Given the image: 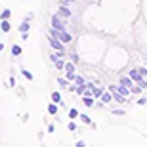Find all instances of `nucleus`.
<instances>
[{
    "label": "nucleus",
    "mask_w": 147,
    "mask_h": 147,
    "mask_svg": "<svg viewBox=\"0 0 147 147\" xmlns=\"http://www.w3.org/2000/svg\"><path fill=\"white\" fill-rule=\"evenodd\" d=\"M52 27L54 29H57V31H65V25H67V19H63V17L59 16V13H54L52 16Z\"/></svg>",
    "instance_id": "obj_1"
},
{
    "label": "nucleus",
    "mask_w": 147,
    "mask_h": 147,
    "mask_svg": "<svg viewBox=\"0 0 147 147\" xmlns=\"http://www.w3.org/2000/svg\"><path fill=\"white\" fill-rule=\"evenodd\" d=\"M50 34H52V36H55V38H59V40H61L63 44H69V42L73 40V38H71V34L67 33V31H57V29H54V27H52Z\"/></svg>",
    "instance_id": "obj_2"
},
{
    "label": "nucleus",
    "mask_w": 147,
    "mask_h": 147,
    "mask_svg": "<svg viewBox=\"0 0 147 147\" xmlns=\"http://www.w3.org/2000/svg\"><path fill=\"white\" fill-rule=\"evenodd\" d=\"M50 46H52L55 52H65V44L61 42L59 38H55V36H50Z\"/></svg>",
    "instance_id": "obj_3"
},
{
    "label": "nucleus",
    "mask_w": 147,
    "mask_h": 147,
    "mask_svg": "<svg viewBox=\"0 0 147 147\" xmlns=\"http://www.w3.org/2000/svg\"><path fill=\"white\" fill-rule=\"evenodd\" d=\"M57 13H59L63 19H69V17H71V10L67 8V4H61V6H59V11H57Z\"/></svg>",
    "instance_id": "obj_4"
},
{
    "label": "nucleus",
    "mask_w": 147,
    "mask_h": 147,
    "mask_svg": "<svg viewBox=\"0 0 147 147\" xmlns=\"http://www.w3.org/2000/svg\"><path fill=\"white\" fill-rule=\"evenodd\" d=\"M130 78H132V80H136V82H140L142 78H145V76L142 75L140 69H132V71H130Z\"/></svg>",
    "instance_id": "obj_5"
},
{
    "label": "nucleus",
    "mask_w": 147,
    "mask_h": 147,
    "mask_svg": "<svg viewBox=\"0 0 147 147\" xmlns=\"http://www.w3.org/2000/svg\"><path fill=\"white\" fill-rule=\"evenodd\" d=\"M10 29H11V25H10V21H8V19H0V31L10 33Z\"/></svg>",
    "instance_id": "obj_6"
},
{
    "label": "nucleus",
    "mask_w": 147,
    "mask_h": 147,
    "mask_svg": "<svg viewBox=\"0 0 147 147\" xmlns=\"http://www.w3.org/2000/svg\"><path fill=\"white\" fill-rule=\"evenodd\" d=\"M29 29H31V23H29V19H25V21L19 25V31H21V33H29Z\"/></svg>",
    "instance_id": "obj_7"
},
{
    "label": "nucleus",
    "mask_w": 147,
    "mask_h": 147,
    "mask_svg": "<svg viewBox=\"0 0 147 147\" xmlns=\"http://www.w3.org/2000/svg\"><path fill=\"white\" fill-rule=\"evenodd\" d=\"M111 99H113V94L111 92H103L101 94V101H103V103H109Z\"/></svg>",
    "instance_id": "obj_8"
},
{
    "label": "nucleus",
    "mask_w": 147,
    "mask_h": 147,
    "mask_svg": "<svg viewBox=\"0 0 147 147\" xmlns=\"http://www.w3.org/2000/svg\"><path fill=\"white\" fill-rule=\"evenodd\" d=\"M54 65L57 67L59 71H61V69H65V61H63V57H57V59L54 61Z\"/></svg>",
    "instance_id": "obj_9"
},
{
    "label": "nucleus",
    "mask_w": 147,
    "mask_h": 147,
    "mask_svg": "<svg viewBox=\"0 0 147 147\" xmlns=\"http://www.w3.org/2000/svg\"><path fill=\"white\" fill-rule=\"evenodd\" d=\"M48 113L50 115H55V113H57V103H55V101H52V103L48 105Z\"/></svg>",
    "instance_id": "obj_10"
},
{
    "label": "nucleus",
    "mask_w": 147,
    "mask_h": 147,
    "mask_svg": "<svg viewBox=\"0 0 147 147\" xmlns=\"http://www.w3.org/2000/svg\"><path fill=\"white\" fill-rule=\"evenodd\" d=\"M21 46H17V44H13V46H11V55H21Z\"/></svg>",
    "instance_id": "obj_11"
},
{
    "label": "nucleus",
    "mask_w": 147,
    "mask_h": 147,
    "mask_svg": "<svg viewBox=\"0 0 147 147\" xmlns=\"http://www.w3.org/2000/svg\"><path fill=\"white\" fill-rule=\"evenodd\" d=\"M82 101H84V105H86V107H92V105H94L92 96H84V99H82Z\"/></svg>",
    "instance_id": "obj_12"
},
{
    "label": "nucleus",
    "mask_w": 147,
    "mask_h": 147,
    "mask_svg": "<svg viewBox=\"0 0 147 147\" xmlns=\"http://www.w3.org/2000/svg\"><path fill=\"white\" fill-rule=\"evenodd\" d=\"M132 82H134V80H132L130 76H124V78H122V80H120V84H124V86L132 88Z\"/></svg>",
    "instance_id": "obj_13"
},
{
    "label": "nucleus",
    "mask_w": 147,
    "mask_h": 147,
    "mask_svg": "<svg viewBox=\"0 0 147 147\" xmlns=\"http://www.w3.org/2000/svg\"><path fill=\"white\" fill-rule=\"evenodd\" d=\"M52 101H55V103H63V101H61L59 92H54V94H52Z\"/></svg>",
    "instance_id": "obj_14"
},
{
    "label": "nucleus",
    "mask_w": 147,
    "mask_h": 147,
    "mask_svg": "<svg viewBox=\"0 0 147 147\" xmlns=\"http://www.w3.org/2000/svg\"><path fill=\"white\" fill-rule=\"evenodd\" d=\"M10 13H11L10 10H2L0 11V19H10Z\"/></svg>",
    "instance_id": "obj_15"
},
{
    "label": "nucleus",
    "mask_w": 147,
    "mask_h": 147,
    "mask_svg": "<svg viewBox=\"0 0 147 147\" xmlns=\"http://www.w3.org/2000/svg\"><path fill=\"white\" fill-rule=\"evenodd\" d=\"M65 73H75V63H65Z\"/></svg>",
    "instance_id": "obj_16"
},
{
    "label": "nucleus",
    "mask_w": 147,
    "mask_h": 147,
    "mask_svg": "<svg viewBox=\"0 0 147 147\" xmlns=\"http://www.w3.org/2000/svg\"><path fill=\"white\" fill-rule=\"evenodd\" d=\"M80 120L84 122V124H92V120H90V117H88V115H80Z\"/></svg>",
    "instance_id": "obj_17"
},
{
    "label": "nucleus",
    "mask_w": 147,
    "mask_h": 147,
    "mask_svg": "<svg viewBox=\"0 0 147 147\" xmlns=\"http://www.w3.org/2000/svg\"><path fill=\"white\" fill-rule=\"evenodd\" d=\"M101 94H103V92H101V90L96 86V88H94V92H92V96H96V98H101Z\"/></svg>",
    "instance_id": "obj_18"
},
{
    "label": "nucleus",
    "mask_w": 147,
    "mask_h": 147,
    "mask_svg": "<svg viewBox=\"0 0 147 147\" xmlns=\"http://www.w3.org/2000/svg\"><path fill=\"white\" fill-rule=\"evenodd\" d=\"M21 73H23V76H25V78H29V80H33V75H31V73H29L27 69H21Z\"/></svg>",
    "instance_id": "obj_19"
},
{
    "label": "nucleus",
    "mask_w": 147,
    "mask_h": 147,
    "mask_svg": "<svg viewBox=\"0 0 147 147\" xmlns=\"http://www.w3.org/2000/svg\"><path fill=\"white\" fill-rule=\"evenodd\" d=\"M69 117H71V119H76V117H78V111H76V109H71V111H69Z\"/></svg>",
    "instance_id": "obj_20"
},
{
    "label": "nucleus",
    "mask_w": 147,
    "mask_h": 147,
    "mask_svg": "<svg viewBox=\"0 0 147 147\" xmlns=\"http://www.w3.org/2000/svg\"><path fill=\"white\" fill-rule=\"evenodd\" d=\"M136 103H138V105H145V103H147V99H145V98H140Z\"/></svg>",
    "instance_id": "obj_21"
},
{
    "label": "nucleus",
    "mask_w": 147,
    "mask_h": 147,
    "mask_svg": "<svg viewBox=\"0 0 147 147\" xmlns=\"http://www.w3.org/2000/svg\"><path fill=\"white\" fill-rule=\"evenodd\" d=\"M57 82H59V86H69V84H67V80H63V78H59Z\"/></svg>",
    "instance_id": "obj_22"
},
{
    "label": "nucleus",
    "mask_w": 147,
    "mask_h": 147,
    "mask_svg": "<svg viewBox=\"0 0 147 147\" xmlns=\"http://www.w3.org/2000/svg\"><path fill=\"white\" fill-rule=\"evenodd\" d=\"M71 61H73V63H76V61H78V55H75V54H71Z\"/></svg>",
    "instance_id": "obj_23"
},
{
    "label": "nucleus",
    "mask_w": 147,
    "mask_h": 147,
    "mask_svg": "<svg viewBox=\"0 0 147 147\" xmlns=\"http://www.w3.org/2000/svg\"><path fill=\"white\" fill-rule=\"evenodd\" d=\"M67 76H69V80H75L76 75H75V73H67Z\"/></svg>",
    "instance_id": "obj_24"
},
{
    "label": "nucleus",
    "mask_w": 147,
    "mask_h": 147,
    "mask_svg": "<svg viewBox=\"0 0 147 147\" xmlns=\"http://www.w3.org/2000/svg\"><path fill=\"white\" fill-rule=\"evenodd\" d=\"M69 130H76V124H75V122H69Z\"/></svg>",
    "instance_id": "obj_25"
},
{
    "label": "nucleus",
    "mask_w": 147,
    "mask_h": 147,
    "mask_svg": "<svg viewBox=\"0 0 147 147\" xmlns=\"http://www.w3.org/2000/svg\"><path fill=\"white\" fill-rule=\"evenodd\" d=\"M61 2H63V4H67V6H69V4H73L75 0H61Z\"/></svg>",
    "instance_id": "obj_26"
}]
</instances>
